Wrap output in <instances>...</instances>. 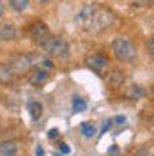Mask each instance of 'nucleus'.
Segmentation results:
<instances>
[{
    "label": "nucleus",
    "instance_id": "obj_1",
    "mask_svg": "<svg viewBox=\"0 0 154 156\" xmlns=\"http://www.w3.org/2000/svg\"><path fill=\"white\" fill-rule=\"evenodd\" d=\"M115 21V12L110 7L99 5V4H87L75 16V23L82 30L90 32V34H99L103 30H108L110 27H114Z\"/></svg>",
    "mask_w": 154,
    "mask_h": 156
},
{
    "label": "nucleus",
    "instance_id": "obj_2",
    "mask_svg": "<svg viewBox=\"0 0 154 156\" xmlns=\"http://www.w3.org/2000/svg\"><path fill=\"white\" fill-rule=\"evenodd\" d=\"M44 55L53 58H68L69 57V44L62 36H50V39L41 46Z\"/></svg>",
    "mask_w": 154,
    "mask_h": 156
},
{
    "label": "nucleus",
    "instance_id": "obj_3",
    "mask_svg": "<svg viewBox=\"0 0 154 156\" xmlns=\"http://www.w3.org/2000/svg\"><path fill=\"white\" fill-rule=\"evenodd\" d=\"M112 51L119 60L122 62H133L136 58V50L133 43L126 37H117L112 41Z\"/></svg>",
    "mask_w": 154,
    "mask_h": 156
},
{
    "label": "nucleus",
    "instance_id": "obj_4",
    "mask_svg": "<svg viewBox=\"0 0 154 156\" xmlns=\"http://www.w3.org/2000/svg\"><path fill=\"white\" fill-rule=\"evenodd\" d=\"M9 68L14 73L16 78L29 75L30 69L34 68L32 66V55H29V53H18V55H14L9 62Z\"/></svg>",
    "mask_w": 154,
    "mask_h": 156
},
{
    "label": "nucleus",
    "instance_id": "obj_5",
    "mask_svg": "<svg viewBox=\"0 0 154 156\" xmlns=\"http://www.w3.org/2000/svg\"><path fill=\"white\" fill-rule=\"evenodd\" d=\"M30 39L37 44L39 48L46 43L50 39V36H51V30H50V27L46 25V23H43V21H36L32 27H30Z\"/></svg>",
    "mask_w": 154,
    "mask_h": 156
},
{
    "label": "nucleus",
    "instance_id": "obj_6",
    "mask_svg": "<svg viewBox=\"0 0 154 156\" xmlns=\"http://www.w3.org/2000/svg\"><path fill=\"white\" fill-rule=\"evenodd\" d=\"M85 64L92 71H96L97 75H105L110 71V60L105 57V55H99V53H94V55H89L85 58Z\"/></svg>",
    "mask_w": 154,
    "mask_h": 156
},
{
    "label": "nucleus",
    "instance_id": "obj_7",
    "mask_svg": "<svg viewBox=\"0 0 154 156\" xmlns=\"http://www.w3.org/2000/svg\"><path fill=\"white\" fill-rule=\"evenodd\" d=\"M18 36H19L18 29H16L11 21H2V23H0V43L14 41V39H18Z\"/></svg>",
    "mask_w": 154,
    "mask_h": 156
},
{
    "label": "nucleus",
    "instance_id": "obj_8",
    "mask_svg": "<svg viewBox=\"0 0 154 156\" xmlns=\"http://www.w3.org/2000/svg\"><path fill=\"white\" fill-rule=\"evenodd\" d=\"M105 80H106V83H108L110 89H119L124 83V73L119 71V69H114V71H110V73L106 75Z\"/></svg>",
    "mask_w": 154,
    "mask_h": 156
},
{
    "label": "nucleus",
    "instance_id": "obj_9",
    "mask_svg": "<svg viewBox=\"0 0 154 156\" xmlns=\"http://www.w3.org/2000/svg\"><path fill=\"white\" fill-rule=\"evenodd\" d=\"M14 73L11 71L9 64H4V62H0V83L2 85H12L14 83Z\"/></svg>",
    "mask_w": 154,
    "mask_h": 156
},
{
    "label": "nucleus",
    "instance_id": "obj_10",
    "mask_svg": "<svg viewBox=\"0 0 154 156\" xmlns=\"http://www.w3.org/2000/svg\"><path fill=\"white\" fill-rule=\"evenodd\" d=\"M18 147L19 146L16 140H4L0 142V156H16Z\"/></svg>",
    "mask_w": 154,
    "mask_h": 156
},
{
    "label": "nucleus",
    "instance_id": "obj_11",
    "mask_svg": "<svg viewBox=\"0 0 154 156\" xmlns=\"http://www.w3.org/2000/svg\"><path fill=\"white\" fill-rule=\"evenodd\" d=\"M124 96L128 98V99H133V101H136V99H140V98L145 96V89L140 87V85H136V83H133V85H129V87L126 89Z\"/></svg>",
    "mask_w": 154,
    "mask_h": 156
},
{
    "label": "nucleus",
    "instance_id": "obj_12",
    "mask_svg": "<svg viewBox=\"0 0 154 156\" xmlns=\"http://www.w3.org/2000/svg\"><path fill=\"white\" fill-rule=\"evenodd\" d=\"M48 71H44V69H34V73L30 75V83L32 85H43V83H46L48 82Z\"/></svg>",
    "mask_w": 154,
    "mask_h": 156
},
{
    "label": "nucleus",
    "instance_id": "obj_13",
    "mask_svg": "<svg viewBox=\"0 0 154 156\" xmlns=\"http://www.w3.org/2000/svg\"><path fill=\"white\" fill-rule=\"evenodd\" d=\"M32 66H36L37 69H44V71H51L55 68V64L46 57H34L32 55Z\"/></svg>",
    "mask_w": 154,
    "mask_h": 156
},
{
    "label": "nucleus",
    "instance_id": "obj_14",
    "mask_svg": "<svg viewBox=\"0 0 154 156\" xmlns=\"http://www.w3.org/2000/svg\"><path fill=\"white\" fill-rule=\"evenodd\" d=\"M29 112H30V117H32L34 121H37L39 117H41V114H43V105H41L39 101H30Z\"/></svg>",
    "mask_w": 154,
    "mask_h": 156
},
{
    "label": "nucleus",
    "instance_id": "obj_15",
    "mask_svg": "<svg viewBox=\"0 0 154 156\" xmlns=\"http://www.w3.org/2000/svg\"><path fill=\"white\" fill-rule=\"evenodd\" d=\"M30 0H9V5L12 11H16V12H23V11L29 7Z\"/></svg>",
    "mask_w": 154,
    "mask_h": 156
},
{
    "label": "nucleus",
    "instance_id": "obj_16",
    "mask_svg": "<svg viewBox=\"0 0 154 156\" xmlns=\"http://www.w3.org/2000/svg\"><path fill=\"white\" fill-rule=\"evenodd\" d=\"M82 133H83L87 138H90V136L96 135V126H94V124H82Z\"/></svg>",
    "mask_w": 154,
    "mask_h": 156
},
{
    "label": "nucleus",
    "instance_id": "obj_17",
    "mask_svg": "<svg viewBox=\"0 0 154 156\" xmlns=\"http://www.w3.org/2000/svg\"><path fill=\"white\" fill-rule=\"evenodd\" d=\"M73 105H75V112H82V110H85V101L80 99V98H75V99H73Z\"/></svg>",
    "mask_w": 154,
    "mask_h": 156
},
{
    "label": "nucleus",
    "instance_id": "obj_18",
    "mask_svg": "<svg viewBox=\"0 0 154 156\" xmlns=\"http://www.w3.org/2000/svg\"><path fill=\"white\" fill-rule=\"evenodd\" d=\"M152 0H131V4L136 7H145V5H151Z\"/></svg>",
    "mask_w": 154,
    "mask_h": 156
},
{
    "label": "nucleus",
    "instance_id": "obj_19",
    "mask_svg": "<svg viewBox=\"0 0 154 156\" xmlns=\"http://www.w3.org/2000/svg\"><path fill=\"white\" fill-rule=\"evenodd\" d=\"M135 156H152V153H151V149H142V151H138Z\"/></svg>",
    "mask_w": 154,
    "mask_h": 156
},
{
    "label": "nucleus",
    "instance_id": "obj_20",
    "mask_svg": "<svg viewBox=\"0 0 154 156\" xmlns=\"http://www.w3.org/2000/svg\"><path fill=\"white\" fill-rule=\"evenodd\" d=\"M124 121H126V117H124V115L115 117V122H117V124H124Z\"/></svg>",
    "mask_w": 154,
    "mask_h": 156
},
{
    "label": "nucleus",
    "instance_id": "obj_21",
    "mask_svg": "<svg viewBox=\"0 0 154 156\" xmlns=\"http://www.w3.org/2000/svg\"><path fill=\"white\" fill-rule=\"evenodd\" d=\"M60 151L68 154V153H69V146H68V144H62V146H60Z\"/></svg>",
    "mask_w": 154,
    "mask_h": 156
},
{
    "label": "nucleus",
    "instance_id": "obj_22",
    "mask_svg": "<svg viewBox=\"0 0 154 156\" xmlns=\"http://www.w3.org/2000/svg\"><path fill=\"white\" fill-rule=\"evenodd\" d=\"M4 11H5V5H4V2L0 0V18L4 16Z\"/></svg>",
    "mask_w": 154,
    "mask_h": 156
},
{
    "label": "nucleus",
    "instance_id": "obj_23",
    "mask_svg": "<svg viewBox=\"0 0 154 156\" xmlns=\"http://www.w3.org/2000/svg\"><path fill=\"white\" fill-rule=\"evenodd\" d=\"M147 46H149V53L152 55V51H154V50H152V37L149 39V43H147Z\"/></svg>",
    "mask_w": 154,
    "mask_h": 156
},
{
    "label": "nucleus",
    "instance_id": "obj_24",
    "mask_svg": "<svg viewBox=\"0 0 154 156\" xmlns=\"http://www.w3.org/2000/svg\"><path fill=\"white\" fill-rule=\"evenodd\" d=\"M57 135H58V131H57V129H51V131H50V138H55Z\"/></svg>",
    "mask_w": 154,
    "mask_h": 156
},
{
    "label": "nucleus",
    "instance_id": "obj_25",
    "mask_svg": "<svg viewBox=\"0 0 154 156\" xmlns=\"http://www.w3.org/2000/svg\"><path fill=\"white\" fill-rule=\"evenodd\" d=\"M37 156H44V153H43V149H41V147H37Z\"/></svg>",
    "mask_w": 154,
    "mask_h": 156
}]
</instances>
